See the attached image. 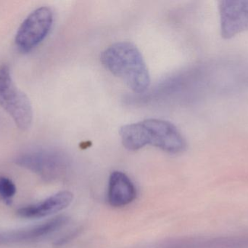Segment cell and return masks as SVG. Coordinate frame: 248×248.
<instances>
[{
	"label": "cell",
	"mask_w": 248,
	"mask_h": 248,
	"mask_svg": "<svg viewBox=\"0 0 248 248\" xmlns=\"http://www.w3.org/2000/svg\"><path fill=\"white\" fill-rule=\"evenodd\" d=\"M122 144L130 151H137L147 145L166 152L178 154L185 151L186 143L179 130L168 121L147 119L122 127L119 131Z\"/></svg>",
	"instance_id": "cell-1"
},
{
	"label": "cell",
	"mask_w": 248,
	"mask_h": 248,
	"mask_svg": "<svg viewBox=\"0 0 248 248\" xmlns=\"http://www.w3.org/2000/svg\"><path fill=\"white\" fill-rule=\"evenodd\" d=\"M100 61L106 69L121 79L134 93H144L150 86L148 68L134 44L128 42L113 44L103 51Z\"/></svg>",
	"instance_id": "cell-2"
},
{
	"label": "cell",
	"mask_w": 248,
	"mask_h": 248,
	"mask_svg": "<svg viewBox=\"0 0 248 248\" xmlns=\"http://www.w3.org/2000/svg\"><path fill=\"white\" fill-rule=\"evenodd\" d=\"M0 106L13 119L16 126L26 131L33 121V109L29 97L17 88L10 67L0 66Z\"/></svg>",
	"instance_id": "cell-3"
},
{
	"label": "cell",
	"mask_w": 248,
	"mask_h": 248,
	"mask_svg": "<svg viewBox=\"0 0 248 248\" xmlns=\"http://www.w3.org/2000/svg\"><path fill=\"white\" fill-rule=\"evenodd\" d=\"M54 21L53 12L48 7H41L30 13L16 33L15 43L20 52L33 50L46 37Z\"/></svg>",
	"instance_id": "cell-4"
},
{
	"label": "cell",
	"mask_w": 248,
	"mask_h": 248,
	"mask_svg": "<svg viewBox=\"0 0 248 248\" xmlns=\"http://www.w3.org/2000/svg\"><path fill=\"white\" fill-rule=\"evenodd\" d=\"M17 164L48 179H55L63 174L68 167L66 157L54 150H38L20 156Z\"/></svg>",
	"instance_id": "cell-5"
},
{
	"label": "cell",
	"mask_w": 248,
	"mask_h": 248,
	"mask_svg": "<svg viewBox=\"0 0 248 248\" xmlns=\"http://www.w3.org/2000/svg\"><path fill=\"white\" fill-rule=\"evenodd\" d=\"M218 7L224 39L248 31V0H224L218 1Z\"/></svg>",
	"instance_id": "cell-6"
},
{
	"label": "cell",
	"mask_w": 248,
	"mask_h": 248,
	"mask_svg": "<svg viewBox=\"0 0 248 248\" xmlns=\"http://www.w3.org/2000/svg\"><path fill=\"white\" fill-rule=\"evenodd\" d=\"M73 194L69 192H61L43 202L35 205L20 208L17 215L24 218H40L57 214L71 205L73 201Z\"/></svg>",
	"instance_id": "cell-7"
},
{
	"label": "cell",
	"mask_w": 248,
	"mask_h": 248,
	"mask_svg": "<svg viewBox=\"0 0 248 248\" xmlns=\"http://www.w3.org/2000/svg\"><path fill=\"white\" fill-rule=\"evenodd\" d=\"M137 191L131 179L122 172L115 171L109 179L108 200L111 206L122 208L132 202Z\"/></svg>",
	"instance_id": "cell-8"
},
{
	"label": "cell",
	"mask_w": 248,
	"mask_h": 248,
	"mask_svg": "<svg viewBox=\"0 0 248 248\" xmlns=\"http://www.w3.org/2000/svg\"><path fill=\"white\" fill-rule=\"evenodd\" d=\"M68 218L65 216H58L43 224L20 230L23 242L33 241L44 238L61 230L68 223Z\"/></svg>",
	"instance_id": "cell-9"
},
{
	"label": "cell",
	"mask_w": 248,
	"mask_h": 248,
	"mask_svg": "<svg viewBox=\"0 0 248 248\" xmlns=\"http://www.w3.org/2000/svg\"><path fill=\"white\" fill-rule=\"evenodd\" d=\"M16 192V187L11 180L5 177H0V198L4 200L11 199Z\"/></svg>",
	"instance_id": "cell-10"
}]
</instances>
